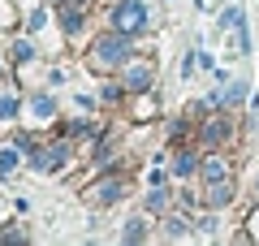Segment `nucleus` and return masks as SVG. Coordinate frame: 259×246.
I'll use <instances>...</instances> for the list:
<instances>
[{"label": "nucleus", "mask_w": 259, "mask_h": 246, "mask_svg": "<svg viewBox=\"0 0 259 246\" xmlns=\"http://www.w3.org/2000/svg\"><path fill=\"white\" fill-rule=\"evenodd\" d=\"M112 26L125 30V35H134V30L147 26V9H143L139 0H125V5H117V9H112Z\"/></svg>", "instance_id": "f257e3e1"}, {"label": "nucleus", "mask_w": 259, "mask_h": 246, "mask_svg": "<svg viewBox=\"0 0 259 246\" xmlns=\"http://www.w3.org/2000/svg\"><path fill=\"white\" fill-rule=\"evenodd\" d=\"M125 56H130V35H125V30L95 44V61H100V65H121Z\"/></svg>", "instance_id": "f03ea898"}, {"label": "nucleus", "mask_w": 259, "mask_h": 246, "mask_svg": "<svg viewBox=\"0 0 259 246\" xmlns=\"http://www.w3.org/2000/svg\"><path fill=\"white\" fill-rule=\"evenodd\" d=\"M39 169V173H56L65 164V147H48V151H35V160H30Z\"/></svg>", "instance_id": "7ed1b4c3"}, {"label": "nucleus", "mask_w": 259, "mask_h": 246, "mask_svg": "<svg viewBox=\"0 0 259 246\" xmlns=\"http://www.w3.org/2000/svg\"><path fill=\"white\" fill-rule=\"evenodd\" d=\"M147 82H151V69H147V65H139V69L125 73V87H130V91H143Z\"/></svg>", "instance_id": "20e7f679"}, {"label": "nucleus", "mask_w": 259, "mask_h": 246, "mask_svg": "<svg viewBox=\"0 0 259 246\" xmlns=\"http://www.w3.org/2000/svg\"><path fill=\"white\" fill-rule=\"evenodd\" d=\"M229 199H233L229 182H212V194H207V203H212V208H221V203H229Z\"/></svg>", "instance_id": "39448f33"}, {"label": "nucleus", "mask_w": 259, "mask_h": 246, "mask_svg": "<svg viewBox=\"0 0 259 246\" xmlns=\"http://www.w3.org/2000/svg\"><path fill=\"white\" fill-rule=\"evenodd\" d=\"M30 112H35L39 121H48L52 117V95H35V100H30Z\"/></svg>", "instance_id": "423d86ee"}, {"label": "nucleus", "mask_w": 259, "mask_h": 246, "mask_svg": "<svg viewBox=\"0 0 259 246\" xmlns=\"http://www.w3.org/2000/svg\"><path fill=\"white\" fill-rule=\"evenodd\" d=\"M13 169H18V151L5 147V151H0V177H13Z\"/></svg>", "instance_id": "0eeeda50"}, {"label": "nucleus", "mask_w": 259, "mask_h": 246, "mask_svg": "<svg viewBox=\"0 0 259 246\" xmlns=\"http://www.w3.org/2000/svg\"><path fill=\"white\" fill-rule=\"evenodd\" d=\"M164 229H168V237H186V233H190V225H186L182 216H168V220H164Z\"/></svg>", "instance_id": "6e6552de"}, {"label": "nucleus", "mask_w": 259, "mask_h": 246, "mask_svg": "<svg viewBox=\"0 0 259 246\" xmlns=\"http://www.w3.org/2000/svg\"><path fill=\"white\" fill-rule=\"evenodd\" d=\"M147 237V220H130V229H125V242H143Z\"/></svg>", "instance_id": "1a4fd4ad"}, {"label": "nucleus", "mask_w": 259, "mask_h": 246, "mask_svg": "<svg viewBox=\"0 0 259 246\" xmlns=\"http://www.w3.org/2000/svg\"><path fill=\"white\" fill-rule=\"evenodd\" d=\"M117 194H121V182H104L95 199H100V203H112V199H117Z\"/></svg>", "instance_id": "9d476101"}, {"label": "nucleus", "mask_w": 259, "mask_h": 246, "mask_svg": "<svg viewBox=\"0 0 259 246\" xmlns=\"http://www.w3.org/2000/svg\"><path fill=\"white\" fill-rule=\"evenodd\" d=\"M203 173L212 177V182H221V173H225V160H221V155H212V160L203 164Z\"/></svg>", "instance_id": "9b49d317"}, {"label": "nucleus", "mask_w": 259, "mask_h": 246, "mask_svg": "<svg viewBox=\"0 0 259 246\" xmlns=\"http://www.w3.org/2000/svg\"><path fill=\"white\" fill-rule=\"evenodd\" d=\"M65 30H69V35H82V13H65Z\"/></svg>", "instance_id": "f8f14e48"}, {"label": "nucleus", "mask_w": 259, "mask_h": 246, "mask_svg": "<svg viewBox=\"0 0 259 246\" xmlns=\"http://www.w3.org/2000/svg\"><path fill=\"white\" fill-rule=\"evenodd\" d=\"M13 56H18V61H30V56H35V48L22 39V44H13Z\"/></svg>", "instance_id": "ddd939ff"}, {"label": "nucleus", "mask_w": 259, "mask_h": 246, "mask_svg": "<svg viewBox=\"0 0 259 246\" xmlns=\"http://www.w3.org/2000/svg\"><path fill=\"white\" fill-rule=\"evenodd\" d=\"M13 112H18V100H9V95H5V100H0V117H13Z\"/></svg>", "instance_id": "4468645a"}, {"label": "nucleus", "mask_w": 259, "mask_h": 246, "mask_svg": "<svg viewBox=\"0 0 259 246\" xmlns=\"http://www.w3.org/2000/svg\"><path fill=\"white\" fill-rule=\"evenodd\" d=\"M221 134H225V126H221V121H212V126H207V143H221Z\"/></svg>", "instance_id": "2eb2a0df"}, {"label": "nucleus", "mask_w": 259, "mask_h": 246, "mask_svg": "<svg viewBox=\"0 0 259 246\" xmlns=\"http://www.w3.org/2000/svg\"><path fill=\"white\" fill-rule=\"evenodd\" d=\"M190 169H194V160H186V155H182V160L173 164V173H177V177H186V173H190Z\"/></svg>", "instance_id": "dca6fc26"}, {"label": "nucleus", "mask_w": 259, "mask_h": 246, "mask_svg": "<svg viewBox=\"0 0 259 246\" xmlns=\"http://www.w3.org/2000/svg\"><path fill=\"white\" fill-rule=\"evenodd\" d=\"M147 208H151V212H160V208H164V194L151 190V194H147Z\"/></svg>", "instance_id": "f3484780"}]
</instances>
